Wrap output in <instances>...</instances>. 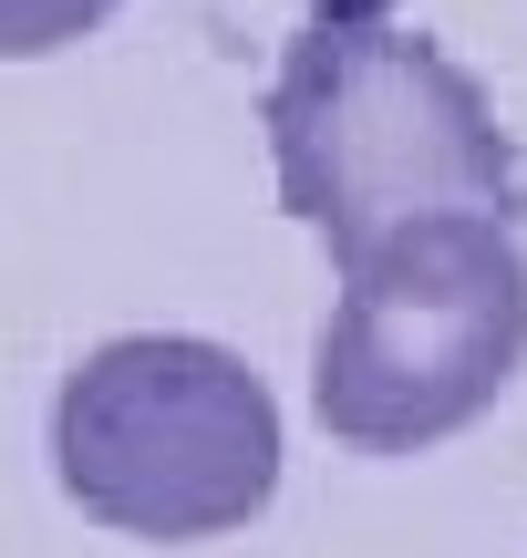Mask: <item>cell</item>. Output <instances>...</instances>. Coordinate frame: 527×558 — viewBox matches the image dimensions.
<instances>
[{"instance_id":"obj_1","label":"cell","mask_w":527,"mask_h":558,"mask_svg":"<svg viewBox=\"0 0 527 558\" xmlns=\"http://www.w3.org/2000/svg\"><path fill=\"white\" fill-rule=\"evenodd\" d=\"M280 207L331 248V269L425 218H517L527 166L487 83L414 32L393 0H321L259 94Z\"/></svg>"},{"instance_id":"obj_3","label":"cell","mask_w":527,"mask_h":558,"mask_svg":"<svg viewBox=\"0 0 527 558\" xmlns=\"http://www.w3.org/2000/svg\"><path fill=\"white\" fill-rule=\"evenodd\" d=\"M290 465L280 393L207 331H114L52 393V486L145 548H207L269 518Z\"/></svg>"},{"instance_id":"obj_2","label":"cell","mask_w":527,"mask_h":558,"mask_svg":"<svg viewBox=\"0 0 527 558\" xmlns=\"http://www.w3.org/2000/svg\"><path fill=\"white\" fill-rule=\"evenodd\" d=\"M527 373V239L517 218H425L342 259L310 341V414L342 456H434L476 435Z\"/></svg>"},{"instance_id":"obj_4","label":"cell","mask_w":527,"mask_h":558,"mask_svg":"<svg viewBox=\"0 0 527 558\" xmlns=\"http://www.w3.org/2000/svg\"><path fill=\"white\" fill-rule=\"evenodd\" d=\"M124 0H0V62H52L73 41H94Z\"/></svg>"}]
</instances>
